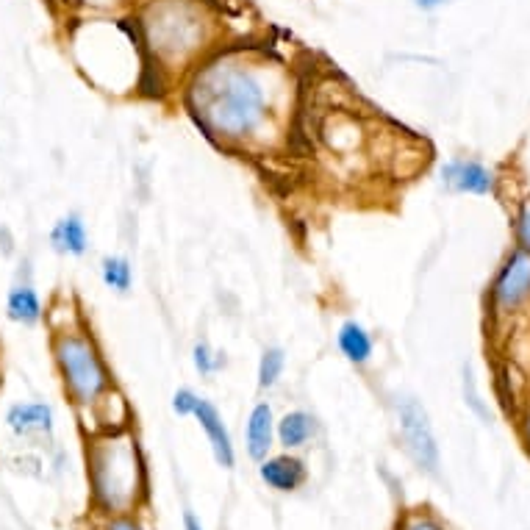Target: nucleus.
Masks as SVG:
<instances>
[{
    "label": "nucleus",
    "instance_id": "nucleus-5",
    "mask_svg": "<svg viewBox=\"0 0 530 530\" xmlns=\"http://www.w3.org/2000/svg\"><path fill=\"white\" fill-rule=\"evenodd\" d=\"M397 422H400V436H403L408 456L414 458L417 467L425 472H436L439 447H436V436H433L425 406L414 397H400L397 400Z\"/></svg>",
    "mask_w": 530,
    "mask_h": 530
},
{
    "label": "nucleus",
    "instance_id": "nucleus-3",
    "mask_svg": "<svg viewBox=\"0 0 530 530\" xmlns=\"http://www.w3.org/2000/svg\"><path fill=\"white\" fill-rule=\"evenodd\" d=\"M139 34L159 67H184L209 45L211 17L198 0H150L139 14Z\"/></svg>",
    "mask_w": 530,
    "mask_h": 530
},
{
    "label": "nucleus",
    "instance_id": "nucleus-15",
    "mask_svg": "<svg viewBox=\"0 0 530 530\" xmlns=\"http://www.w3.org/2000/svg\"><path fill=\"white\" fill-rule=\"evenodd\" d=\"M275 436H278V442L284 444L286 450L303 447V444L314 436V417L306 414V411H289V414H284L281 422H278Z\"/></svg>",
    "mask_w": 530,
    "mask_h": 530
},
{
    "label": "nucleus",
    "instance_id": "nucleus-11",
    "mask_svg": "<svg viewBox=\"0 0 530 530\" xmlns=\"http://www.w3.org/2000/svg\"><path fill=\"white\" fill-rule=\"evenodd\" d=\"M6 425L17 436L53 431V408L48 403H17L6 411Z\"/></svg>",
    "mask_w": 530,
    "mask_h": 530
},
{
    "label": "nucleus",
    "instance_id": "nucleus-2",
    "mask_svg": "<svg viewBox=\"0 0 530 530\" xmlns=\"http://www.w3.org/2000/svg\"><path fill=\"white\" fill-rule=\"evenodd\" d=\"M87 461L95 506L111 517L134 511L145 494V461L134 433L103 431L89 444Z\"/></svg>",
    "mask_w": 530,
    "mask_h": 530
},
{
    "label": "nucleus",
    "instance_id": "nucleus-14",
    "mask_svg": "<svg viewBox=\"0 0 530 530\" xmlns=\"http://www.w3.org/2000/svg\"><path fill=\"white\" fill-rule=\"evenodd\" d=\"M336 345H339V353H342L350 364H356V367L367 364L372 358V350H375L370 331L356 320H347L345 325L339 328V333H336Z\"/></svg>",
    "mask_w": 530,
    "mask_h": 530
},
{
    "label": "nucleus",
    "instance_id": "nucleus-4",
    "mask_svg": "<svg viewBox=\"0 0 530 530\" xmlns=\"http://www.w3.org/2000/svg\"><path fill=\"white\" fill-rule=\"evenodd\" d=\"M50 353L64 383V392L75 406L92 408L111 389L109 367L100 356L92 333L84 328H62L53 333Z\"/></svg>",
    "mask_w": 530,
    "mask_h": 530
},
{
    "label": "nucleus",
    "instance_id": "nucleus-16",
    "mask_svg": "<svg viewBox=\"0 0 530 530\" xmlns=\"http://www.w3.org/2000/svg\"><path fill=\"white\" fill-rule=\"evenodd\" d=\"M100 278L117 295H125L131 289V284H134V267L123 256H106V259L100 261Z\"/></svg>",
    "mask_w": 530,
    "mask_h": 530
},
{
    "label": "nucleus",
    "instance_id": "nucleus-8",
    "mask_svg": "<svg viewBox=\"0 0 530 530\" xmlns=\"http://www.w3.org/2000/svg\"><path fill=\"white\" fill-rule=\"evenodd\" d=\"M192 417L200 422V428H203L206 436H209V444H211V450H214L217 464L225 469L234 467L236 464L234 442H231V433H228V428H225V422H222L217 406L200 397V403H198V408H195V414H192Z\"/></svg>",
    "mask_w": 530,
    "mask_h": 530
},
{
    "label": "nucleus",
    "instance_id": "nucleus-13",
    "mask_svg": "<svg viewBox=\"0 0 530 530\" xmlns=\"http://www.w3.org/2000/svg\"><path fill=\"white\" fill-rule=\"evenodd\" d=\"M272 436H275V422H272V408L267 403L250 411L247 420V453L253 461H264L272 447Z\"/></svg>",
    "mask_w": 530,
    "mask_h": 530
},
{
    "label": "nucleus",
    "instance_id": "nucleus-17",
    "mask_svg": "<svg viewBox=\"0 0 530 530\" xmlns=\"http://www.w3.org/2000/svg\"><path fill=\"white\" fill-rule=\"evenodd\" d=\"M286 353L281 347H267L259 358V389H272L284 375Z\"/></svg>",
    "mask_w": 530,
    "mask_h": 530
},
{
    "label": "nucleus",
    "instance_id": "nucleus-20",
    "mask_svg": "<svg viewBox=\"0 0 530 530\" xmlns=\"http://www.w3.org/2000/svg\"><path fill=\"white\" fill-rule=\"evenodd\" d=\"M517 236H519V245L525 253H530V203L522 206L517 217Z\"/></svg>",
    "mask_w": 530,
    "mask_h": 530
},
{
    "label": "nucleus",
    "instance_id": "nucleus-26",
    "mask_svg": "<svg viewBox=\"0 0 530 530\" xmlns=\"http://www.w3.org/2000/svg\"><path fill=\"white\" fill-rule=\"evenodd\" d=\"M525 436H528V444H530V417H528V422H525Z\"/></svg>",
    "mask_w": 530,
    "mask_h": 530
},
{
    "label": "nucleus",
    "instance_id": "nucleus-21",
    "mask_svg": "<svg viewBox=\"0 0 530 530\" xmlns=\"http://www.w3.org/2000/svg\"><path fill=\"white\" fill-rule=\"evenodd\" d=\"M106 530H145L136 519H131L128 514H120V517H111Z\"/></svg>",
    "mask_w": 530,
    "mask_h": 530
},
{
    "label": "nucleus",
    "instance_id": "nucleus-18",
    "mask_svg": "<svg viewBox=\"0 0 530 530\" xmlns=\"http://www.w3.org/2000/svg\"><path fill=\"white\" fill-rule=\"evenodd\" d=\"M192 364H195V370L203 375V378H209L214 372L225 367V358L220 353H214L206 342H198V345L192 347Z\"/></svg>",
    "mask_w": 530,
    "mask_h": 530
},
{
    "label": "nucleus",
    "instance_id": "nucleus-9",
    "mask_svg": "<svg viewBox=\"0 0 530 530\" xmlns=\"http://www.w3.org/2000/svg\"><path fill=\"white\" fill-rule=\"evenodd\" d=\"M50 247L59 256H73L81 259L89 250V234L87 225L81 220V214H64L62 220H56V225L50 228Z\"/></svg>",
    "mask_w": 530,
    "mask_h": 530
},
{
    "label": "nucleus",
    "instance_id": "nucleus-6",
    "mask_svg": "<svg viewBox=\"0 0 530 530\" xmlns=\"http://www.w3.org/2000/svg\"><path fill=\"white\" fill-rule=\"evenodd\" d=\"M530 297V253L517 250L500 270L492 286V300L500 311L519 309Z\"/></svg>",
    "mask_w": 530,
    "mask_h": 530
},
{
    "label": "nucleus",
    "instance_id": "nucleus-7",
    "mask_svg": "<svg viewBox=\"0 0 530 530\" xmlns=\"http://www.w3.org/2000/svg\"><path fill=\"white\" fill-rule=\"evenodd\" d=\"M442 184L456 195H492L494 173L472 159H453L442 167Z\"/></svg>",
    "mask_w": 530,
    "mask_h": 530
},
{
    "label": "nucleus",
    "instance_id": "nucleus-19",
    "mask_svg": "<svg viewBox=\"0 0 530 530\" xmlns=\"http://www.w3.org/2000/svg\"><path fill=\"white\" fill-rule=\"evenodd\" d=\"M200 397L192 392V389H178L173 395V411L178 417H192L195 408H198Z\"/></svg>",
    "mask_w": 530,
    "mask_h": 530
},
{
    "label": "nucleus",
    "instance_id": "nucleus-10",
    "mask_svg": "<svg viewBox=\"0 0 530 530\" xmlns=\"http://www.w3.org/2000/svg\"><path fill=\"white\" fill-rule=\"evenodd\" d=\"M261 481L272 486L275 492H295L306 483V467L295 456L264 458L259 467Z\"/></svg>",
    "mask_w": 530,
    "mask_h": 530
},
{
    "label": "nucleus",
    "instance_id": "nucleus-12",
    "mask_svg": "<svg viewBox=\"0 0 530 530\" xmlns=\"http://www.w3.org/2000/svg\"><path fill=\"white\" fill-rule=\"evenodd\" d=\"M6 317L17 325H39L45 317L42 300H39L37 289L31 284L12 286V292L6 297Z\"/></svg>",
    "mask_w": 530,
    "mask_h": 530
},
{
    "label": "nucleus",
    "instance_id": "nucleus-25",
    "mask_svg": "<svg viewBox=\"0 0 530 530\" xmlns=\"http://www.w3.org/2000/svg\"><path fill=\"white\" fill-rule=\"evenodd\" d=\"M81 3H87V6H114L120 0H81Z\"/></svg>",
    "mask_w": 530,
    "mask_h": 530
},
{
    "label": "nucleus",
    "instance_id": "nucleus-1",
    "mask_svg": "<svg viewBox=\"0 0 530 530\" xmlns=\"http://www.w3.org/2000/svg\"><path fill=\"white\" fill-rule=\"evenodd\" d=\"M275 87V67L250 53L228 50L192 75L186 106L211 139L247 145L270 123L278 98Z\"/></svg>",
    "mask_w": 530,
    "mask_h": 530
},
{
    "label": "nucleus",
    "instance_id": "nucleus-23",
    "mask_svg": "<svg viewBox=\"0 0 530 530\" xmlns=\"http://www.w3.org/2000/svg\"><path fill=\"white\" fill-rule=\"evenodd\" d=\"M406 530H442L439 525H433L431 519H414Z\"/></svg>",
    "mask_w": 530,
    "mask_h": 530
},
{
    "label": "nucleus",
    "instance_id": "nucleus-24",
    "mask_svg": "<svg viewBox=\"0 0 530 530\" xmlns=\"http://www.w3.org/2000/svg\"><path fill=\"white\" fill-rule=\"evenodd\" d=\"M184 528L186 530H203V525H200L198 517H195L192 511H186V514H184Z\"/></svg>",
    "mask_w": 530,
    "mask_h": 530
},
{
    "label": "nucleus",
    "instance_id": "nucleus-22",
    "mask_svg": "<svg viewBox=\"0 0 530 530\" xmlns=\"http://www.w3.org/2000/svg\"><path fill=\"white\" fill-rule=\"evenodd\" d=\"M444 3H447V0H414V6L422 9V12H433V9H439Z\"/></svg>",
    "mask_w": 530,
    "mask_h": 530
}]
</instances>
